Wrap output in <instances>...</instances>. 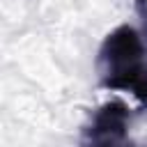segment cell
Instances as JSON below:
<instances>
[{"label": "cell", "mask_w": 147, "mask_h": 147, "mask_svg": "<svg viewBox=\"0 0 147 147\" xmlns=\"http://www.w3.org/2000/svg\"><path fill=\"white\" fill-rule=\"evenodd\" d=\"M129 106L119 99H110L101 103L90 124L83 129V142L80 147H133L129 136Z\"/></svg>", "instance_id": "7a4b0ae2"}, {"label": "cell", "mask_w": 147, "mask_h": 147, "mask_svg": "<svg viewBox=\"0 0 147 147\" xmlns=\"http://www.w3.org/2000/svg\"><path fill=\"white\" fill-rule=\"evenodd\" d=\"M96 69L103 87L131 92L147 108V53L133 25H117L106 34L96 55Z\"/></svg>", "instance_id": "6da1fadb"}, {"label": "cell", "mask_w": 147, "mask_h": 147, "mask_svg": "<svg viewBox=\"0 0 147 147\" xmlns=\"http://www.w3.org/2000/svg\"><path fill=\"white\" fill-rule=\"evenodd\" d=\"M136 9H138V14L142 18V25H145V32H147V0H138L136 2Z\"/></svg>", "instance_id": "3957f363"}]
</instances>
